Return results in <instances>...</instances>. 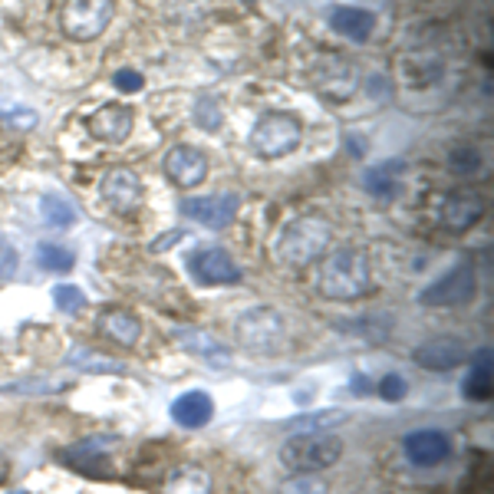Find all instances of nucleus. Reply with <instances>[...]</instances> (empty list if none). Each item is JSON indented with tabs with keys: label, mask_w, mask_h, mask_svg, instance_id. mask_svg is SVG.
Wrapping results in <instances>:
<instances>
[{
	"label": "nucleus",
	"mask_w": 494,
	"mask_h": 494,
	"mask_svg": "<svg viewBox=\"0 0 494 494\" xmlns=\"http://www.w3.org/2000/svg\"><path fill=\"white\" fill-rule=\"evenodd\" d=\"M115 4L113 0H67L59 11V27L69 40L90 43L96 36L106 34V27L113 20Z\"/></svg>",
	"instance_id": "5"
},
{
	"label": "nucleus",
	"mask_w": 494,
	"mask_h": 494,
	"mask_svg": "<svg viewBox=\"0 0 494 494\" xmlns=\"http://www.w3.org/2000/svg\"><path fill=\"white\" fill-rule=\"evenodd\" d=\"M317 287L326 300H357L372 287V264L359 247H333L323 257Z\"/></svg>",
	"instance_id": "1"
},
{
	"label": "nucleus",
	"mask_w": 494,
	"mask_h": 494,
	"mask_svg": "<svg viewBox=\"0 0 494 494\" xmlns=\"http://www.w3.org/2000/svg\"><path fill=\"white\" fill-rule=\"evenodd\" d=\"M482 152L474 149V145H455L449 152V172L459 175V178H472V175L482 172Z\"/></svg>",
	"instance_id": "28"
},
{
	"label": "nucleus",
	"mask_w": 494,
	"mask_h": 494,
	"mask_svg": "<svg viewBox=\"0 0 494 494\" xmlns=\"http://www.w3.org/2000/svg\"><path fill=\"white\" fill-rule=\"evenodd\" d=\"M11 494H27V491H11Z\"/></svg>",
	"instance_id": "36"
},
{
	"label": "nucleus",
	"mask_w": 494,
	"mask_h": 494,
	"mask_svg": "<svg viewBox=\"0 0 494 494\" xmlns=\"http://www.w3.org/2000/svg\"><path fill=\"white\" fill-rule=\"evenodd\" d=\"M40 211H43V221L50 228H73L76 224V208L69 205L67 198L59 195H43L40 198Z\"/></svg>",
	"instance_id": "27"
},
{
	"label": "nucleus",
	"mask_w": 494,
	"mask_h": 494,
	"mask_svg": "<svg viewBox=\"0 0 494 494\" xmlns=\"http://www.w3.org/2000/svg\"><path fill=\"white\" fill-rule=\"evenodd\" d=\"M349 412L346 409H320V412H307L290 422L294 435H317V432H333V428L346 426Z\"/></svg>",
	"instance_id": "23"
},
{
	"label": "nucleus",
	"mask_w": 494,
	"mask_h": 494,
	"mask_svg": "<svg viewBox=\"0 0 494 494\" xmlns=\"http://www.w3.org/2000/svg\"><path fill=\"white\" fill-rule=\"evenodd\" d=\"M405 392H409V386H405V380L403 376H396V372H389L386 380H380V396L386 403H399Z\"/></svg>",
	"instance_id": "35"
},
{
	"label": "nucleus",
	"mask_w": 494,
	"mask_h": 494,
	"mask_svg": "<svg viewBox=\"0 0 494 494\" xmlns=\"http://www.w3.org/2000/svg\"><path fill=\"white\" fill-rule=\"evenodd\" d=\"M238 340L247 349H257V353H267L274 349L280 340H284V317L271 307H257V310H247L238 320Z\"/></svg>",
	"instance_id": "7"
},
{
	"label": "nucleus",
	"mask_w": 494,
	"mask_h": 494,
	"mask_svg": "<svg viewBox=\"0 0 494 494\" xmlns=\"http://www.w3.org/2000/svg\"><path fill=\"white\" fill-rule=\"evenodd\" d=\"M195 122L205 129V132H215V129H221V122H224V113H221L218 99L201 96V99L195 103Z\"/></svg>",
	"instance_id": "30"
},
{
	"label": "nucleus",
	"mask_w": 494,
	"mask_h": 494,
	"mask_svg": "<svg viewBox=\"0 0 494 494\" xmlns=\"http://www.w3.org/2000/svg\"><path fill=\"white\" fill-rule=\"evenodd\" d=\"M188 271L195 274V280L201 284H211V287H218V284H238L241 280V267L231 261V254L218 244H201L192 251L188 257Z\"/></svg>",
	"instance_id": "9"
},
{
	"label": "nucleus",
	"mask_w": 494,
	"mask_h": 494,
	"mask_svg": "<svg viewBox=\"0 0 494 494\" xmlns=\"http://www.w3.org/2000/svg\"><path fill=\"white\" fill-rule=\"evenodd\" d=\"M310 80H313V90L320 92V96L333 99V103H343L357 90V67L346 63L343 57H323L313 63Z\"/></svg>",
	"instance_id": "8"
},
{
	"label": "nucleus",
	"mask_w": 494,
	"mask_h": 494,
	"mask_svg": "<svg viewBox=\"0 0 494 494\" xmlns=\"http://www.w3.org/2000/svg\"><path fill=\"white\" fill-rule=\"evenodd\" d=\"M67 363L73 369H80V372H126V366H122V363L106 359L103 353H96V349H82V346L69 349Z\"/></svg>",
	"instance_id": "25"
},
{
	"label": "nucleus",
	"mask_w": 494,
	"mask_h": 494,
	"mask_svg": "<svg viewBox=\"0 0 494 494\" xmlns=\"http://www.w3.org/2000/svg\"><path fill=\"white\" fill-rule=\"evenodd\" d=\"M474 290H478L474 267L468 261H461L459 267H451V271L438 277L435 284H428L419 294V303H426V307H461V303H468L474 297Z\"/></svg>",
	"instance_id": "6"
},
{
	"label": "nucleus",
	"mask_w": 494,
	"mask_h": 494,
	"mask_svg": "<svg viewBox=\"0 0 494 494\" xmlns=\"http://www.w3.org/2000/svg\"><path fill=\"white\" fill-rule=\"evenodd\" d=\"M415 363L422 369H432V372H449V369L461 366L465 363V343L461 340H451V336H438V340H428L412 353Z\"/></svg>",
	"instance_id": "15"
},
{
	"label": "nucleus",
	"mask_w": 494,
	"mask_h": 494,
	"mask_svg": "<svg viewBox=\"0 0 494 494\" xmlns=\"http://www.w3.org/2000/svg\"><path fill=\"white\" fill-rule=\"evenodd\" d=\"M211 415H215V403H211V396L208 392H184L172 403V419L178 422L182 428H201L211 422Z\"/></svg>",
	"instance_id": "19"
},
{
	"label": "nucleus",
	"mask_w": 494,
	"mask_h": 494,
	"mask_svg": "<svg viewBox=\"0 0 494 494\" xmlns=\"http://www.w3.org/2000/svg\"><path fill=\"white\" fill-rule=\"evenodd\" d=\"M113 86L115 90H122V92H138L142 86H145V80H142V73H138V69L122 67V69H115L113 73Z\"/></svg>",
	"instance_id": "33"
},
{
	"label": "nucleus",
	"mask_w": 494,
	"mask_h": 494,
	"mask_svg": "<svg viewBox=\"0 0 494 494\" xmlns=\"http://www.w3.org/2000/svg\"><path fill=\"white\" fill-rule=\"evenodd\" d=\"M99 333L109 336L119 346H136L142 340V320L129 310H103L99 317Z\"/></svg>",
	"instance_id": "20"
},
{
	"label": "nucleus",
	"mask_w": 494,
	"mask_h": 494,
	"mask_svg": "<svg viewBox=\"0 0 494 494\" xmlns=\"http://www.w3.org/2000/svg\"><path fill=\"white\" fill-rule=\"evenodd\" d=\"M36 264L43 267V271H50V274H67V271H73V264H76V254L69 251V247H59V244H36Z\"/></svg>",
	"instance_id": "26"
},
{
	"label": "nucleus",
	"mask_w": 494,
	"mask_h": 494,
	"mask_svg": "<svg viewBox=\"0 0 494 494\" xmlns=\"http://www.w3.org/2000/svg\"><path fill=\"white\" fill-rule=\"evenodd\" d=\"M99 195L113 211L119 215H132L138 205H142V182L132 169H113V172L103 175L99 182Z\"/></svg>",
	"instance_id": "12"
},
{
	"label": "nucleus",
	"mask_w": 494,
	"mask_h": 494,
	"mask_svg": "<svg viewBox=\"0 0 494 494\" xmlns=\"http://www.w3.org/2000/svg\"><path fill=\"white\" fill-rule=\"evenodd\" d=\"M136 129V113L122 103H109L99 106L96 113L90 115V136L99 138V142H109V145H119L126 142Z\"/></svg>",
	"instance_id": "13"
},
{
	"label": "nucleus",
	"mask_w": 494,
	"mask_h": 494,
	"mask_svg": "<svg viewBox=\"0 0 494 494\" xmlns=\"http://www.w3.org/2000/svg\"><path fill=\"white\" fill-rule=\"evenodd\" d=\"M280 494H330L323 478H313V474H297L290 482L280 484Z\"/></svg>",
	"instance_id": "31"
},
{
	"label": "nucleus",
	"mask_w": 494,
	"mask_h": 494,
	"mask_svg": "<svg viewBox=\"0 0 494 494\" xmlns=\"http://www.w3.org/2000/svg\"><path fill=\"white\" fill-rule=\"evenodd\" d=\"M165 175L172 178L178 188H195L208 178V159L205 152L195 149V145H175L165 161H161Z\"/></svg>",
	"instance_id": "14"
},
{
	"label": "nucleus",
	"mask_w": 494,
	"mask_h": 494,
	"mask_svg": "<svg viewBox=\"0 0 494 494\" xmlns=\"http://www.w3.org/2000/svg\"><path fill=\"white\" fill-rule=\"evenodd\" d=\"M175 340H178L188 353H195V357L211 359V363H228V349H224L211 333H205V330H195V326H175Z\"/></svg>",
	"instance_id": "22"
},
{
	"label": "nucleus",
	"mask_w": 494,
	"mask_h": 494,
	"mask_svg": "<svg viewBox=\"0 0 494 494\" xmlns=\"http://www.w3.org/2000/svg\"><path fill=\"white\" fill-rule=\"evenodd\" d=\"M303 126L294 113H267L254 122L247 145L257 159H284L300 145Z\"/></svg>",
	"instance_id": "4"
},
{
	"label": "nucleus",
	"mask_w": 494,
	"mask_h": 494,
	"mask_svg": "<svg viewBox=\"0 0 494 494\" xmlns=\"http://www.w3.org/2000/svg\"><path fill=\"white\" fill-rule=\"evenodd\" d=\"M67 382L59 380H23L11 382V386H0V392H11V396H46V392H63Z\"/></svg>",
	"instance_id": "29"
},
{
	"label": "nucleus",
	"mask_w": 494,
	"mask_h": 494,
	"mask_svg": "<svg viewBox=\"0 0 494 494\" xmlns=\"http://www.w3.org/2000/svg\"><path fill=\"white\" fill-rule=\"evenodd\" d=\"M403 451L415 468H438L451 455V438L442 428H415L403 438Z\"/></svg>",
	"instance_id": "11"
},
{
	"label": "nucleus",
	"mask_w": 494,
	"mask_h": 494,
	"mask_svg": "<svg viewBox=\"0 0 494 494\" xmlns=\"http://www.w3.org/2000/svg\"><path fill=\"white\" fill-rule=\"evenodd\" d=\"M17 264H20V254L7 238H0V280H7L11 274H17Z\"/></svg>",
	"instance_id": "34"
},
{
	"label": "nucleus",
	"mask_w": 494,
	"mask_h": 494,
	"mask_svg": "<svg viewBox=\"0 0 494 494\" xmlns=\"http://www.w3.org/2000/svg\"><path fill=\"white\" fill-rule=\"evenodd\" d=\"M494 392V382H491V353L484 349V357L474 363L472 376L465 380V399H472V403H488Z\"/></svg>",
	"instance_id": "24"
},
{
	"label": "nucleus",
	"mask_w": 494,
	"mask_h": 494,
	"mask_svg": "<svg viewBox=\"0 0 494 494\" xmlns=\"http://www.w3.org/2000/svg\"><path fill=\"white\" fill-rule=\"evenodd\" d=\"M215 482L201 465H182L178 472H172L161 484V494H211Z\"/></svg>",
	"instance_id": "21"
},
{
	"label": "nucleus",
	"mask_w": 494,
	"mask_h": 494,
	"mask_svg": "<svg viewBox=\"0 0 494 494\" xmlns=\"http://www.w3.org/2000/svg\"><path fill=\"white\" fill-rule=\"evenodd\" d=\"M53 300H57V307L63 313H80L86 307V294L80 287H73V284H59L53 290Z\"/></svg>",
	"instance_id": "32"
},
{
	"label": "nucleus",
	"mask_w": 494,
	"mask_h": 494,
	"mask_svg": "<svg viewBox=\"0 0 494 494\" xmlns=\"http://www.w3.org/2000/svg\"><path fill=\"white\" fill-rule=\"evenodd\" d=\"M330 27L340 36L353 40V43H366L369 36H372V30H376V13L363 11V7H333Z\"/></svg>",
	"instance_id": "18"
},
{
	"label": "nucleus",
	"mask_w": 494,
	"mask_h": 494,
	"mask_svg": "<svg viewBox=\"0 0 494 494\" xmlns=\"http://www.w3.org/2000/svg\"><path fill=\"white\" fill-rule=\"evenodd\" d=\"M442 224L449 231H468L474 228L484 215V198L474 195V192H451L445 201H442Z\"/></svg>",
	"instance_id": "16"
},
{
	"label": "nucleus",
	"mask_w": 494,
	"mask_h": 494,
	"mask_svg": "<svg viewBox=\"0 0 494 494\" xmlns=\"http://www.w3.org/2000/svg\"><path fill=\"white\" fill-rule=\"evenodd\" d=\"M403 175H405V161H380V165H372L366 175H363V184H366V192L376 201L382 205H389L396 198L403 195Z\"/></svg>",
	"instance_id": "17"
},
{
	"label": "nucleus",
	"mask_w": 494,
	"mask_h": 494,
	"mask_svg": "<svg viewBox=\"0 0 494 494\" xmlns=\"http://www.w3.org/2000/svg\"><path fill=\"white\" fill-rule=\"evenodd\" d=\"M343 459V442L333 432H317V435H290L280 449V461L290 472L313 474L330 468Z\"/></svg>",
	"instance_id": "3"
},
{
	"label": "nucleus",
	"mask_w": 494,
	"mask_h": 494,
	"mask_svg": "<svg viewBox=\"0 0 494 494\" xmlns=\"http://www.w3.org/2000/svg\"><path fill=\"white\" fill-rule=\"evenodd\" d=\"M333 241V231L330 224L320 218H297L290 221L287 228L277 234L274 241V257L280 267L287 271H303L313 261H320L323 251Z\"/></svg>",
	"instance_id": "2"
},
{
	"label": "nucleus",
	"mask_w": 494,
	"mask_h": 494,
	"mask_svg": "<svg viewBox=\"0 0 494 494\" xmlns=\"http://www.w3.org/2000/svg\"><path fill=\"white\" fill-rule=\"evenodd\" d=\"M184 218L198 221L205 228H228L231 221L238 218L241 211V195L234 192H224V195H201V198H184L178 205Z\"/></svg>",
	"instance_id": "10"
}]
</instances>
